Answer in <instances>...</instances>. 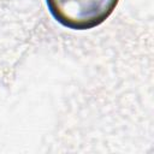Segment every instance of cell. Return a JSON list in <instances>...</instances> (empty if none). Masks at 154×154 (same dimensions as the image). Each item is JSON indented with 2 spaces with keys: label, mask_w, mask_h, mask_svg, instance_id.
<instances>
[{
  "label": "cell",
  "mask_w": 154,
  "mask_h": 154,
  "mask_svg": "<svg viewBox=\"0 0 154 154\" xmlns=\"http://www.w3.org/2000/svg\"><path fill=\"white\" fill-rule=\"evenodd\" d=\"M51 14L61 25L87 30L103 23L119 0H46Z\"/></svg>",
  "instance_id": "cell-1"
}]
</instances>
